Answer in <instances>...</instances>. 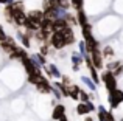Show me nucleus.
Returning a JSON list of instances; mask_svg holds the SVG:
<instances>
[{"label": "nucleus", "mask_w": 123, "mask_h": 121, "mask_svg": "<svg viewBox=\"0 0 123 121\" xmlns=\"http://www.w3.org/2000/svg\"><path fill=\"white\" fill-rule=\"evenodd\" d=\"M50 45L56 50H61V48H64L67 44H66V40H64V37H62L61 33H53L51 37H50Z\"/></svg>", "instance_id": "2"}, {"label": "nucleus", "mask_w": 123, "mask_h": 121, "mask_svg": "<svg viewBox=\"0 0 123 121\" xmlns=\"http://www.w3.org/2000/svg\"><path fill=\"white\" fill-rule=\"evenodd\" d=\"M59 121H69V120H67V116H64V118H61Z\"/></svg>", "instance_id": "34"}, {"label": "nucleus", "mask_w": 123, "mask_h": 121, "mask_svg": "<svg viewBox=\"0 0 123 121\" xmlns=\"http://www.w3.org/2000/svg\"><path fill=\"white\" fill-rule=\"evenodd\" d=\"M89 72H90V75H92V81L97 84V82L100 81V76H98V73H97V68H95V67H90Z\"/></svg>", "instance_id": "22"}, {"label": "nucleus", "mask_w": 123, "mask_h": 121, "mask_svg": "<svg viewBox=\"0 0 123 121\" xmlns=\"http://www.w3.org/2000/svg\"><path fill=\"white\" fill-rule=\"evenodd\" d=\"M101 79H103V82H105L106 88H108L109 92L117 90V79H115V75L112 72H106L105 75L101 76Z\"/></svg>", "instance_id": "1"}, {"label": "nucleus", "mask_w": 123, "mask_h": 121, "mask_svg": "<svg viewBox=\"0 0 123 121\" xmlns=\"http://www.w3.org/2000/svg\"><path fill=\"white\" fill-rule=\"evenodd\" d=\"M72 62H73V65L78 67L80 64L83 62V56H81V55H73V56H72Z\"/></svg>", "instance_id": "23"}, {"label": "nucleus", "mask_w": 123, "mask_h": 121, "mask_svg": "<svg viewBox=\"0 0 123 121\" xmlns=\"http://www.w3.org/2000/svg\"><path fill=\"white\" fill-rule=\"evenodd\" d=\"M51 116H53L55 120H58V121H59L61 118H64V116H66V107H64L62 104H58V106H55Z\"/></svg>", "instance_id": "8"}, {"label": "nucleus", "mask_w": 123, "mask_h": 121, "mask_svg": "<svg viewBox=\"0 0 123 121\" xmlns=\"http://www.w3.org/2000/svg\"><path fill=\"white\" fill-rule=\"evenodd\" d=\"M70 3L76 11H83V0H70Z\"/></svg>", "instance_id": "21"}, {"label": "nucleus", "mask_w": 123, "mask_h": 121, "mask_svg": "<svg viewBox=\"0 0 123 121\" xmlns=\"http://www.w3.org/2000/svg\"><path fill=\"white\" fill-rule=\"evenodd\" d=\"M90 58H92V62H93L95 68H101L103 67V55L100 50H95L93 53H90Z\"/></svg>", "instance_id": "6"}, {"label": "nucleus", "mask_w": 123, "mask_h": 121, "mask_svg": "<svg viewBox=\"0 0 123 121\" xmlns=\"http://www.w3.org/2000/svg\"><path fill=\"white\" fill-rule=\"evenodd\" d=\"M76 112H78V115H87L90 110H89V107H87L86 103H80L78 106H76Z\"/></svg>", "instance_id": "15"}, {"label": "nucleus", "mask_w": 123, "mask_h": 121, "mask_svg": "<svg viewBox=\"0 0 123 121\" xmlns=\"http://www.w3.org/2000/svg\"><path fill=\"white\" fill-rule=\"evenodd\" d=\"M78 23L81 25V27L89 25V23H87V16H86V12H84V11H78Z\"/></svg>", "instance_id": "16"}, {"label": "nucleus", "mask_w": 123, "mask_h": 121, "mask_svg": "<svg viewBox=\"0 0 123 121\" xmlns=\"http://www.w3.org/2000/svg\"><path fill=\"white\" fill-rule=\"evenodd\" d=\"M84 40H86V42H84V45H86L87 53H93L95 50H98V42L93 39V36L89 37V39H84Z\"/></svg>", "instance_id": "10"}, {"label": "nucleus", "mask_w": 123, "mask_h": 121, "mask_svg": "<svg viewBox=\"0 0 123 121\" xmlns=\"http://www.w3.org/2000/svg\"><path fill=\"white\" fill-rule=\"evenodd\" d=\"M12 8H14V11H24V3L22 2H14L12 3Z\"/></svg>", "instance_id": "24"}, {"label": "nucleus", "mask_w": 123, "mask_h": 121, "mask_svg": "<svg viewBox=\"0 0 123 121\" xmlns=\"http://www.w3.org/2000/svg\"><path fill=\"white\" fill-rule=\"evenodd\" d=\"M84 121H93V120H92V118H90V116H87V118H86V120H84Z\"/></svg>", "instance_id": "33"}, {"label": "nucleus", "mask_w": 123, "mask_h": 121, "mask_svg": "<svg viewBox=\"0 0 123 121\" xmlns=\"http://www.w3.org/2000/svg\"><path fill=\"white\" fill-rule=\"evenodd\" d=\"M61 34H62V37H64V40H66V44L67 45H72L73 42H75V36H73V31H72V28H66V30H62L61 31Z\"/></svg>", "instance_id": "9"}, {"label": "nucleus", "mask_w": 123, "mask_h": 121, "mask_svg": "<svg viewBox=\"0 0 123 121\" xmlns=\"http://www.w3.org/2000/svg\"><path fill=\"white\" fill-rule=\"evenodd\" d=\"M20 39H22V45L28 48V47H30V37L28 36H20Z\"/></svg>", "instance_id": "25"}, {"label": "nucleus", "mask_w": 123, "mask_h": 121, "mask_svg": "<svg viewBox=\"0 0 123 121\" xmlns=\"http://www.w3.org/2000/svg\"><path fill=\"white\" fill-rule=\"evenodd\" d=\"M120 67H122V64H120V62H111V64L108 65V72H112V73H115L118 68H120Z\"/></svg>", "instance_id": "20"}, {"label": "nucleus", "mask_w": 123, "mask_h": 121, "mask_svg": "<svg viewBox=\"0 0 123 121\" xmlns=\"http://www.w3.org/2000/svg\"><path fill=\"white\" fill-rule=\"evenodd\" d=\"M0 3H6V5H12L14 0H0Z\"/></svg>", "instance_id": "32"}, {"label": "nucleus", "mask_w": 123, "mask_h": 121, "mask_svg": "<svg viewBox=\"0 0 123 121\" xmlns=\"http://www.w3.org/2000/svg\"><path fill=\"white\" fill-rule=\"evenodd\" d=\"M69 93H70V98H72V99H78L80 93H81V88H80L78 85H70L69 87Z\"/></svg>", "instance_id": "14"}, {"label": "nucleus", "mask_w": 123, "mask_h": 121, "mask_svg": "<svg viewBox=\"0 0 123 121\" xmlns=\"http://www.w3.org/2000/svg\"><path fill=\"white\" fill-rule=\"evenodd\" d=\"M41 30L50 34L51 31L55 30V20H50V19H44V20H42V23H41Z\"/></svg>", "instance_id": "11"}, {"label": "nucleus", "mask_w": 123, "mask_h": 121, "mask_svg": "<svg viewBox=\"0 0 123 121\" xmlns=\"http://www.w3.org/2000/svg\"><path fill=\"white\" fill-rule=\"evenodd\" d=\"M44 19H45L44 11H37V9H34V11H30V12H28V20H31L33 23L39 25V27H41V23H42V20H44Z\"/></svg>", "instance_id": "5"}, {"label": "nucleus", "mask_w": 123, "mask_h": 121, "mask_svg": "<svg viewBox=\"0 0 123 121\" xmlns=\"http://www.w3.org/2000/svg\"><path fill=\"white\" fill-rule=\"evenodd\" d=\"M6 37H8V36L5 34V31H3V30H2V27H0V42H3V40H6Z\"/></svg>", "instance_id": "30"}, {"label": "nucleus", "mask_w": 123, "mask_h": 121, "mask_svg": "<svg viewBox=\"0 0 123 121\" xmlns=\"http://www.w3.org/2000/svg\"><path fill=\"white\" fill-rule=\"evenodd\" d=\"M122 121H123V120H122Z\"/></svg>", "instance_id": "35"}, {"label": "nucleus", "mask_w": 123, "mask_h": 121, "mask_svg": "<svg viewBox=\"0 0 123 121\" xmlns=\"http://www.w3.org/2000/svg\"><path fill=\"white\" fill-rule=\"evenodd\" d=\"M81 79H83V82H84V84H86L87 87L90 88V90H95V82H93L92 79H89V78H87V76H83Z\"/></svg>", "instance_id": "17"}, {"label": "nucleus", "mask_w": 123, "mask_h": 121, "mask_svg": "<svg viewBox=\"0 0 123 121\" xmlns=\"http://www.w3.org/2000/svg\"><path fill=\"white\" fill-rule=\"evenodd\" d=\"M80 98H81L83 103H89V95L84 93V92H81V93H80Z\"/></svg>", "instance_id": "27"}, {"label": "nucleus", "mask_w": 123, "mask_h": 121, "mask_svg": "<svg viewBox=\"0 0 123 121\" xmlns=\"http://www.w3.org/2000/svg\"><path fill=\"white\" fill-rule=\"evenodd\" d=\"M28 81H30L31 84H36V85H37L39 82L45 81V78H44V76L41 75L39 72H37V73H34V75H30V76H28Z\"/></svg>", "instance_id": "13"}, {"label": "nucleus", "mask_w": 123, "mask_h": 121, "mask_svg": "<svg viewBox=\"0 0 123 121\" xmlns=\"http://www.w3.org/2000/svg\"><path fill=\"white\" fill-rule=\"evenodd\" d=\"M62 84H64V85H67V87H70V85H73L72 82H70L69 76H64V79H62Z\"/></svg>", "instance_id": "29"}, {"label": "nucleus", "mask_w": 123, "mask_h": 121, "mask_svg": "<svg viewBox=\"0 0 123 121\" xmlns=\"http://www.w3.org/2000/svg\"><path fill=\"white\" fill-rule=\"evenodd\" d=\"M123 101V92L122 90H114V92H109V103H111V107L115 109V107L120 106V103Z\"/></svg>", "instance_id": "4"}, {"label": "nucleus", "mask_w": 123, "mask_h": 121, "mask_svg": "<svg viewBox=\"0 0 123 121\" xmlns=\"http://www.w3.org/2000/svg\"><path fill=\"white\" fill-rule=\"evenodd\" d=\"M36 87H37V90H39L41 93H50V92H53V87L48 84L47 79H45V81H42V82H39Z\"/></svg>", "instance_id": "12"}, {"label": "nucleus", "mask_w": 123, "mask_h": 121, "mask_svg": "<svg viewBox=\"0 0 123 121\" xmlns=\"http://www.w3.org/2000/svg\"><path fill=\"white\" fill-rule=\"evenodd\" d=\"M105 121H115L114 115H112L111 112H108V110H106V113H105Z\"/></svg>", "instance_id": "26"}, {"label": "nucleus", "mask_w": 123, "mask_h": 121, "mask_svg": "<svg viewBox=\"0 0 123 121\" xmlns=\"http://www.w3.org/2000/svg\"><path fill=\"white\" fill-rule=\"evenodd\" d=\"M47 70H48V73H50V75H53V76H55V78H59V76H61V75H59V72H58V68L53 65V64H50V65L47 67Z\"/></svg>", "instance_id": "18"}, {"label": "nucleus", "mask_w": 123, "mask_h": 121, "mask_svg": "<svg viewBox=\"0 0 123 121\" xmlns=\"http://www.w3.org/2000/svg\"><path fill=\"white\" fill-rule=\"evenodd\" d=\"M20 60H22V64H24V68L27 70L28 76H30V75H34V73H37V72H39V68H36V65L33 64L31 58H28V56H27V53H25V55L20 58Z\"/></svg>", "instance_id": "3"}, {"label": "nucleus", "mask_w": 123, "mask_h": 121, "mask_svg": "<svg viewBox=\"0 0 123 121\" xmlns=\"http://www.w3.org/2000/svg\"><path fill=\"white\" fill-rule=\"evenodd\" d=\"M83 36L84 39H89V37H92V30H90V25H86V27H83Z\"/></svg>", "instance_id": "19"}, {"label": "nucleus", "mask_w": 123, "mask_h": 121, "mask_svg": "<svg viewBox=\"0 0 123 121\" xmlns=\"http://www.w3.org/2000/svg\"><path fill=\"white\" fill-rule=\"evenodd\" d=\"M41 51H42V55H48V47H47V45H44V47L41 48Z\"/></svg>", "instance_id": "31"}, {"label": "nucleus", "mask_w": 123, "mask_h": 121, "mask_svg": "<svg viewBox=\"0 0 123 121\" xmlns=\"http://www.w3.org/2000/svg\"><path fill=\"white\" fill-rule=\"evenodd\" d=\"M27 20H28V16L24 11H14V23L20 25V27H25Z\"/></svg>", "instance_id": "7"}, {"label": "nucleus", "mask_w": 123, "mask_h": 121, "mask_svg": "<svg viewBox=\"0 0 123 121\" xmlns=\"http://www.w3.org/2000/svg\"><path fill=\"white\" fill-rule=\"evenodd\" d=\"M112 55H114L112 47H106V48H105V56H112Z\"/></svg>", "instance_id": "28"}]
</instances>
